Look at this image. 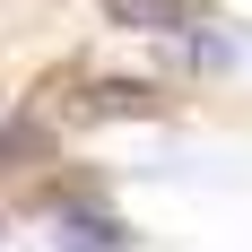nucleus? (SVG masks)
I'll use <instances>...</instances> for the list:
<instances>
[{
    "label": "nucleus",
    "mask_w": 252,
    "mask_h": 252,
    "mask_svg": "<svg viewBox=\"0 0 252 252\" xmlns=\"http://www.w3.org/2000/svg\"><path fill=\"white\" fill-rule=\"evenodd\" d=\"M113 26L130 35H183V26H200V0H96Z\"/></svg>",
    "instance_id": "f03ea898"
},
{
    "label": "nucleus",
    "mask_w": 252,
    "mask_h": 252,
    "mask_svg": "<svg viewBox=\"0 0 252 252\" xmlns=\"http://www.w3.org/2000/svg\"><path fill=\"white\" fill-rule=\"evenodd\" d=\"M148 113H165V96L148 78H96L78 96V122H148Z\"/></svg>",
    "instance_id": "f257e3e1"
},
{
    "label": "nucleus",
    "mask_w": 252,
    "mask_h": 252,
    "mask_svg": "<svg viewBox=\"0 0 252 252\" xmlns=\"http://www.w3.org/2000/svg\"><path fill=\"white\" fill-rule=\"evenodd\" d=\"M44 157H52V130H44V122H26V113H18V122H0V174L44 165Z\"/></svg>",
    "instance_id": "7ed1b4c3"
}]
</instances>
